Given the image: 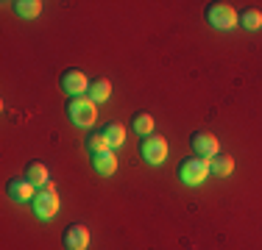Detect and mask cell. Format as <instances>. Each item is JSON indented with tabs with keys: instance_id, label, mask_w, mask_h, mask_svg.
Wrapping results in <instances>:
<instances>
[{
	"instance_id": "obj_5",
	"label": "cell",
	"mask_w": 262,
	"mask_h": 250,
	"mask_svg": "<svg viewBox=\"0 0 262 250\" xmlns=\"http://www.w3.org/2000/svg\"><path fill=\"white\" fill-rule=\"evenodd\" d=\"M140 156L148 161V164H162V161H165V156H167L165 136H159V134L145 136V139L140 142Z\"/></svg>"
},
{
	"instance_id": "obj_18",
	"label": "cell",
	"mask_w": 262,
	"mask_h": 250,
	"mask_svg": "<svg viewBox=\"0 0 262 250\" xmlns=\"http://www.w3.org/2000/svg\"><path fill=\"white\" fill-rule=\"evenodd\" d=\"M86 145H90L92 153H101V150H109V139H106V134H103V131H95V134H90Z\"/></svg>"
},
{
	"instance_id": "obj_1",
	"label": "cell",
	"mask_w": 262,
	"mask_h": 250,
	"mask_svg": "<svg viewBox=\"0 0 262 250\" xmlns=\"http://www.w3.org/2000/svg\"><path fill=\"white\" fill-rule=\"evenodd\" d=\"M67 114H70V120L81 125V128H90L92 122H95L98 111H95V100H90V95H76L67 100Z\"/></svg>"
},
{
	"instance_id": "obj_15",
	"label": "cell",
	"mask_w": 262,
	"mask_h": 250,
	"mask_svg": "<svg viewBox=\"0 0 262 250\" xmlns=\"http://www.w3.org/2000/svg\"><path fill=\"white\" fill-rule=\"evenodd\" d=\"M131 128L140 136H151L154 134V117L148 114V111H137V114L131 117Z\"/></svg>"
},
{
	"instance_id": "obj_8",
	"label": "cell",
	"mask_w": 262,
	"mask_h": 250,
	"mask_svg": "<svg viewBox=\"0 0 262 250\" xmlns=\"http://www.w3.org/2000/svg\"><path fill=\"white\" fill-rule=\"evenodd\" d=\"M36 186L31 184V181L23 175V178H11L9 184H6V195H9L11 200H17V203H26V200H34L36 195Z\"/></svg>"
},
{
	"instance_id": "obj_12",
	"label": "cell",
	"mask_w": 262,
	"mask_h": 250,
	"mask_svg": "<svg viewBox=\"0 0 262 250\" xmlns=\"http://www.w3.org/2000/svg\"><path fill=\"white\" fill-rule=\"evenodd\" d=\"M234 170V159L229 153H217L215 159H209V172L217 175V178H223V175H229Z\"/></svg>"
},
{
	"instance_id": "obj_14",
	"label": "cell",
	"mask_w": 262,
	"mask_h": 250,
	"mask_svg": "<svg viewBox=\"0 0 262 250\" xmlns=\"http://www.w3.org/2000/svg\"><path fill=\"white\" fill-rule=\"evenodd\" d=\"M11 6H14V14L26 17V20H34V17H39V11H42L39 0H17V3H11Z\"/></svg>"
},
{
	"instance_id": "obj_3",
	"label": "cell",
	"mask_w": 262,
	"mask_h": 250,
	"mask_svg": "<svg viewBox=\"0 0 262 250\" xmlns=\"http://www.w3.org/2000/svg\"><path fill=\"white\" fill-rule=\"evenodd\" d=\"M207 22L217 31H229L237 25V11L229 3H209L207 6Z\"/></svg>"
},
{
	"instance_id": "obj_13",
	"label": "cell",
	"mask_w": 262,
	"mask_h": 250,
	"mask_svg": "<svg viewBox=\"0 0 262 250\" xmlns=\"http://www.w3.org/2000/svg\"><path fill=\"white\" fill-rule=\"evenodd\" d=\"M86 95H90V100H95V103H103V100H109V95H112V84L106 78H95V81H90Z\"/></svg>"
},
{
	"instance_id": "obj_7",
	"label": "cell",
	"mask_w": 262,
	"mask_h": 250,
	"mask_svg": "<svg viewBox=\"0 0 262 250\" xmlns=\"http://www.w3.org/2000/svg\"><path fill=\"white\" fill-rule=\"evenodd\" d=\"M190 145L195 150L198 159H204V161L215 159V156L221 153V150H217V139L212 134H207V131H195V134L190 136Z\"/></svg>"
},
{
	"instance_id": "obj_17",
	"label": "cell",
	"mask_w": 262,
	"mask_h": 250,
	"mask_svg": "<svg viewBox=\"0 0 262 250\" xmlns=\"http://www.w3.org/2000/svg\"><path fill=\"white\" fill-rule=\"evenodd\" d=\"M237 20H240V25L246 31H257V28H262V11H257V9H243L240 14H237Z\"/></svg>"
},
{
	"instance_id": "obj_2",
	"label": "cell",
	"mask_w": 262,
	"mask_h": 250,
	"mask_svg": "<svg viewBox=\"0 0 262 250\" xmlns=\"http://www.w3.org/2000/svg\"><path fill=\"white\" fill-rule=\"evenodd\" d=\"M31 203H34V214L39 217V220H51L56 211H59V195H56L53 184H45L42 189H36V195Z\"/></svg>"
},
{
	"instance_id": "obj_9",
	"label": "cell",
	"mask_w": 262,
	"mask_h": 250,
	"mask_svg": "<svg viewBox=\"0 0 262 250\" xmlns=\"http://www.w3.org/2000/svg\"><path fill=\"white\" fill-rule=\"evenodd\" d=\"M64 247L67 250H86L90 247V231L78 222L70 225V228L64 231Z\"/></svg>"
},
{
	"instance_id": "obj_4",
	"label": "cell",
	"mask_w": 262,
	"mask_h": 250,
	"mask_svg": "<svg viewBox=\"0 0 262 250\" xmlns=\"http://www.w3.org/2000/svg\"><path fill=\"white\" fill-rule=\"evenodd\" d=\"M207 175H209V161L198 159V156H192V159H184L182 167H179V178H182L187 186L204 184V178H207Z\"/></svg>"
},
{
	"instance_id": "obj_6",
	"label": "cell",
	"mask_w": 262,
	"mask_h": 250,
	"mask_svg": "<svg viewBox=\"0 0 262 250\" xmlns=\"http://www.w3.org/2000/svg\"><path fill=\"white\" fill-rule=\"evenodd\" d=\"M59 84H61V92H67L70 97L86 95V89H90V81H86L84 70H64L59 78Z\"/></svg>"
},
{
	"instance_id": "obj_11",
	"label": "cell",
	"mask_w": 262,
	"mask_h": 250,
	"mask_svg": "<svg viewBox=\"0 0 262 250\" xmlns=\"http://www.w3.org/2000/svg\"><path fill=\"white\" fill-rule=\"evenodd\" d=\"M26 178L36 186V189H42L45 184H51V181H48V167L42 164V161H31V164L26 167Z\"/></svg>"
},
{
	"instance_id": "obj_16",
	"label": "cell",
	"mask_w": 262,
	"mask_h": 250,
	"mask_svg": "<svg viewBox=\"0 0 262 250\" xmlns=\"http://www.w3.org/2000/svg\"><path fill=\"white\" fill-rule=\"evenodd\" d=\"M106 134V139H109V147H120L123 142H126V128H123L120 122H106V128H101Z\"/></svg>"
},
{
	"instance_id": "obj_10",
	"label": "cell",
	"mask_w": 262,
	"mask_h": 250,
	"mask_svg": "<svg viewBox=\"0 0 262 250\" xmlns=\"http://www.w3.org/2000/svg\"><path fill=\"white\" fill-rule=\"evenodd\" d=\"M92 167H95L98 175H112L117 170V156L115 150H101V153H92Z\"/></svg>"
}]
</instances>
